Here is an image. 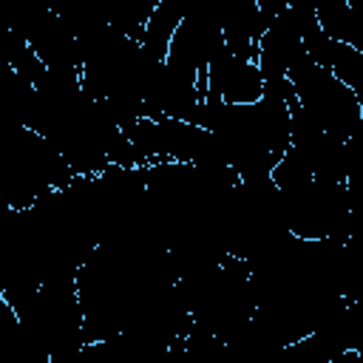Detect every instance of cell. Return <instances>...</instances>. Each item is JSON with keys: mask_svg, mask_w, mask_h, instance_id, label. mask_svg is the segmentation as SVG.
<instances>
[{"mask_svg": "<svg viewBox=\"0 0 363 363\" xmlns=\"http://www.w3.org/2000/svg\"><path fill=\"white\" fill-rule=\"evenodd\" d=\"M298 102L318 119V125L332 133L340 142H349L360 122H363V111L360 102L354 96V91L349 85H343L332 68L326 65H315L309 57L286 77Z\"/></svg>", "mask_w": 363, "mask_h": 363, "instance_id": "obj_1", "label": "cell"}, {"mask_svg": "<svg viewBox=\"0 0 363 363\" xmlns=\"http://www.w3.org/2000/svg\"><path fill=\"white\" fill-rule=\"evenodd\" d=\"M210 94L207 99H218L224 105H255L264 99V74L255 62L238 60L230 51H221L210 68Z\"/></svg>", "mask_w": 363, "mask_h": 363, "instance_id": "obj_2", "label": "cell"}, {"mask_svg": "<svg viewBox=\"0 0 363 363\" xmlns=\"http://www.w3.org/2000/svg\"><path fill=\"white\" fill-rule=\"evenodd\" d=\"M187 9L184 6H176L170 0H159L147 26H145V37H142V51L145 57H150L153 62H164L167 60V51H170V43L184 20Z\"/></svg>", "mask_w": 363, "mask_h": 363, "instance_id": "obj_3", "label": "cell"}]
</instances>
